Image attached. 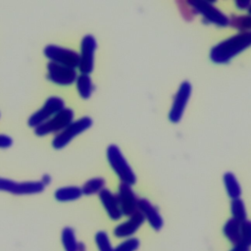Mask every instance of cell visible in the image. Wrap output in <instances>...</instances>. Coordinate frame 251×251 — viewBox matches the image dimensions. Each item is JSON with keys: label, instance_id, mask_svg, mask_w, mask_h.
Listing matches in <instances>:
<instances>
[{"label": "cell", "instance_id": "1", "mask_svg": "<svg viewBox=\"0 0 251 251\" xmlns=\"http://www.w3.org/2000/svg\"><path fill=\"white\" fill-rule=\"evenodd\" d=\"M249 46L251 30L239 32L215 45L210 51V59L216 64H226Z\"/></svg>", "mask_w": 251, "mask_h": 251}, {"label": "cell", "instance_id": "2", "mask_svg": "<svg viewBox=\"0 0 251 251\" xmlns=\"http://www.w3.org/2000/svg\"><path fill=\"white\" fill-rule=\"evenodd\" d=\"M106 154L111 168L122 180V183L128 185L134 184L136 182L135 174L124 157L120 148L115 144H111L108 146Z\"/></svg>", "mask_w": 251, "mask_h": 251}, {"label": "cell", "instance_id": "3", "mask_svg": "<svg viewBox=\"0 0 251 251\" xmlns=\"http://www.w3.org/2000/svg\"><path fill=\"white\" fill-rule=\"evenodd\" d=\"M92 126V120L89 117H82L78 120L73 121L62 131L57 133L52 140V146L57 149L66 147L75 137L87 130Z\"/></svg>", "mask_w": 251, "mask_h": 251}, {"label": "cell", "instance_id": "4", "mask_svg": "<svg viewBox=\"0 0 251 251\" xmlns=\"http://www.w3.org/2000/svg\"><path fill=\"white\" fill-rule=\"evenodd\" d=\"M75 118V113L71 108H64L48 121L34 128L37 136H45L51 133H59L67 126H69Z\"/></svg>", "mask_w": 251, "mask_h": 251}, {"label": "cell", "instance_id": "5", "mask_svg": "<svg viewBox=\"0 0 251 251\" xmlns=\"http://www.w3.org/2000/svg\"><path fill=\"white\" fill-rule=\"evenodd\" d=\"M65 108V101L63 98L59 96H51L47 98L44 102L43 106L35 111L27 121V124L30 127H37L38 126L42 125L50 118L55 116L61 110Z\"/></svg>", "mask_w": 251, "mask_h": 251}, {"label": "cell", "instance_id": "6", "mask_svg": "<svg viewBox=\"0 0 251 251\" xmlns=\"http://www.w3.org/2000/svg\"><path fill=\"white\" fill-rule=\"evenodd\" d=\"M43 53L45 57L50 60V62L68 66L74 69L78 67L79 54L75 50L55 44H49L44 47Z\"/></svg>", "mask_w": 251, "mask_h": 251}, {"label": "cell", "instance_id": "7", "mask_svg": "<svg viewBox=\"0 0 251 251\" xmlns=\"http://www.w3.org/2000/svg\"><path fill=\"white\" fill-rule=\"evenodd\" d=\"M45 185L41 181L17 182L9 178L0 177V191L9 192L15 195L37 194L44 190Z\"/></svg>", "mask_w": 251, "mask_h": 251}, {"label": "cell", "instance_id": "8", "mask_svg": "<svg viewBox=\"0 0 251 251\" xmlns=\"http://www.w3.org/2000/svg\"><path fill=\"white\" fill-rule=\"evenodd\" d=\"M97 47L96 39L91 34H86L80 42L78 70L80 74L89 75L94 68V54Z\"/></svg>", "mask_w": 251, "mask_h": 251}, {"label": "cell", "instance_id": "9", "mask_svg": "<svg viewBox=\"0 0 251 251\" xmlns=\"http://www.w3.org/2000/svg\"><path fill=\"white\" fill-rule=\"evenodd\" d=\"M77 77L76 70L54 62L47 64V78L55 84L68 86L75 82Z\"/></svg>", "mask_w": 251, "mask_h": 251}, {"label": "cell", "instance_id": "10", "mask_svg": "<svg viewBox=\"0 0 251 251\" xmlns=\"http://www.w3.org/2000/svg\"><path fill=\"white\" fill-rule=\"evenodd\" d=\"M191 91H192V86L190 82L182 81L178 87V90L175 95L173 105L169 113V119L172 123L176 124L181 120L184 110L186 108V105L188 103V100L190 98Z\"/></svg>", "mask_w": 251, "mask_h": 251}, {"label": "cell", "instance_id": "11", "mask_svg": "<svg viewBox=\"0 0 251 251\" xmlns=\"http://www.w3.org/2000/svg\"><path fill=\"white\" fill-rule=\"evenodd\" d=\"M191 3L195 8L197 14L202 15L205 22L217 25L219 26L228 25L229 19L227 18V16H226L222 11H220L212 3L204 2V1L191 2Z\"/></svg>", "mask_w": 251, "mask_h": 251}, {"label": "cell", "instance_id": "12", "mask_svg": "<svg viewBox=\"0 0 251 251\" xmlns=\"http://www.w3.org/2000/svg\"><path fill=\"white\" fill-rule=\"evenodd\" d=\"M118 200L123 215L132 216L138 211L137 202L138 198L131 188V185L121 183L118 192Z\"/></svg>", "mask_w": 251, "mask_h": 251}, {"label": "cell", "instance_id": "13", "mask_svg": "<svg viewBox=\"0 0 251 251\" xmlns=\"http://www.w3.org/2000/svg\"><path fill=\"white\" fill-rule=\"evenodd\" d=\"M99 199L110 219L118 221L124 216L120 207L118 196L113 194L109 189L104 188L102 191H100Z\"/></svg>", "mask_w": 251, "mask_h": 251}, {"label": "cell", "instance_id": "14", "mask_svg": "<svg viewBox=\"0 0 251 251\" xmlns=\"http://www.w3.org/2000/svg\"><path fill=\"white\" fill-rule=\"evenodd\" d=\"M138 211L143 215L144 219H146L151 226L156 229L160 230L163 226V219L159 214L157 208L151 204V202L145 198H139L137 202Z\"/></svg>", "mask_w": 251, "mask_h": 251}, {"label": "cell", "instance_id": "15", "mask_svg": "<svg viewBox=\"0 0 251 251\" xmlns=\"http://www.w3.org/2000/svg\"><path fill=\"white\" fill-rule=\"evenodd\" d=\"M145 219L143 215L137 211L135 214L130 216V218L117 226L114 229V234L117 237H128L135 233L137 229L143 225Z\"/></svg>", "mask_w": 251, "mask_h": 251}, {"label": "cell", "instance_id": "16", "mask_svg": "<svg viewBox=\"0 0 251 251\" xmlns=\"http://www.w3.org/2000/svg\"><path fill=\"white\" fill-rule=\"evenodd\" d=\"M82 195L81 188L78 186H64L58 188L55 193V199L59 202H69L80 198Z\"/></svg>", "mask_w": 251, "mask_h": 251}, {"label": "cell", "instance_id": "17", "mask_svg": "<svg viewBox=\"0 0 251 251\" xmlns=\"http://www.w3.org/2000/svg\"><path fill=\"white\" fill-rule=\"evenodd\" d=\"M75 84L77 92L82 99H88L91 96L93 91V83L89 75L80 74L77 75Z\"/></svg>", "mask_w": 251, "mask_h": 251}, {"label": "cell", "instance_id": "18", "mask_svg": "<svg viewBox=\"0 0 251 251\" xmlns=\"http://www.w3.org/2000/svg\"><path fill=\"white\" fill-rule=\"evenodd\" d=\"M224 183L227 192V195L233 200L237 199L241 195V187L237 181V178L232 173H226L224 175Z\"/></svg>", "mask_w": 251, "mask_h": 251}, {"label": "cell", "instance_id": "19", "mask_svg": "<svg viewBox=\"0 0 251 251\" xmlns=\"http://www.w3.org/2000/svg\"><path fill=\"white\" fill-rule=\"evenodd\" d=\"M240 224L234 219H229L223 228L226 238L234 245L240 243Z\"/></svg>", "mask_w": 251, "mask_h": 251}, {"label": "cell", "instance_id": "20", "mask_svg": "<svg viewBox=\"0 0 251 251\" xmlns=\"http://www.w3.org/2000/svg\"><path fill=\"white\" fill-rule=\"evenodd\" d=\"M106 181L103 177H93L88 179L81 188L82 194L84 195H92L95 193H99L105 188Z\"/></svg>", "mask_w": 251, "mask_h": 251}, {"label": "cell", "instance_id": "21", "mask_svg": "<svg viewBox=\"0 0 251 251\" xmlns=\"http://www.w3.org/2000/svg\"><path fill=\"white\" fill-rule=\"evenodd\" d=\"M61 240L65 251H77V241L72 227L67 226L62 230Z\"/></svg>", "mask_w": 251, "mask_h": 251}, {"label": "cell", "instance_id": "22", "mask_svg": "<svg viewBox=\"0 0 251 251\" xmlns=\"http://www.w3.org/2000/svg\"><path fill=\"white\" fill-rule=\"evenodd\" d=\"M230 26L239 30L240 32L251 30V16L250 15H234L229 19Z\"/></svg>", "mask_w": 251, "mask_h": 251}, {"label": "cell", "instance_id": "23", "mask_svg": "<svg viewBox=\"0 0 251 251\" xmlns=\"http://www.w3.org/2000/svg\"><path fill=\"white\" fill-rule=\"evenodd\" d=\"M230 211H231L232 219H234L235 221H237L239 223L246 221L247 213H246L245 205H244V202L240 198L233 199L231 201Z\"/></svg>", "mask_w": 251, "mask_h": 251}, {"label": "cell", "instance_id": "24", "mask_svg": "<svg viewBox=\"0 0 251 251\" xmlns=\"http://www.w3.org/2000/svg\"><path fill=\"white\" fill-rule=\"evenodd\" d=\"M95 242L99 251H113L111 241L108 234L105 231H98L95 234Z\"/></svg>", "mask_w": 251, "mask_h": 251}, {"label": "cell", "instance_id": "25", "mask_svg": "<svg viewBox=\"0 0 251 251\" xmlns=\"http://www.w3.org/2000/svg\"><path fill=\"white\" fill-rule=\"evenodd\" d=\"M177 6H178V9L182 15V17L187 20V21H190L192 20L196 15H197V12L195 10V8L193 7L192 3L191 2H185V1H178L176 2Z\"/></svg>", "mask_w": 251, "mask_h": 251}, {"label": "cell", "instance_id": "26", "mask_svg": "<svg viewBox=\"0 0 251 251\" xmlns=\"http://www.w3.org/2000/svg\"><path fill=\"white\" fill-rule=\"evenodd\" d=\"M240 243L251 246V221H244L240 224Z\"/></svg>", "mask_w": 251, "mask_h": 251}, {"label": "cell", "instance_id": "27", "mask_svg": "<svg viewBox=\"0 0 251 251\" xmlns=\"http://www.w3.org/2000/svg\"><path fill=\"white\" fill-rule=\"evenodd\" d=\"M139 247V240L135 237H130L122 242L113 251H135Z\"/></svg>", "mask_w": 251, "mask_h": 251}, {"label": "cell", "instance_id": "28", "mask_svg": "<svg viewBox=\"0 0 251 251\" xmlns=\"http://www.w3.org/2000/svg\"><path fill=\"white\" fill-rule=\"evenodd\" d=\"M13 144V139L6 135V134H0V148H9Z\"/></svg>", "mask_w": 251, "mask_h": 251}, {"label": "cell", "instance_id": "29", "mask_svg": "<svg viewBox=\"0 0 251 251\" xmlns=\"http://www.w3.org/2000/svg\"><path fill=\"white\" fill-rule=\"evenodd\" d=\"M235 6L240 9V10H245V9H248L250 4H251V1L250 0H236L234 2Z\"/></svg>", "mask_w": 251, "mask_h": 251}, {"label": "cell", "instance_id": "30", "mask_svg": "<svg viewBox=\"0 0 251 251\" xmlns=\"http://www.w3.org/2000/svg\"><path fill=\"white\" fill-rule=\"evenodd\" d=\"M230 251H250V247L242 243H238V244H235Z\"/></svg>", "mask_w": 251, "mask_h": 251}, {"label": "cell", "instance_id": "31", "mask_svg": "<svg viewBox=\"0 0 251 251\" xmlns=\"http://www.w3.org/2000/svg\"><path fill=\"white\" fill-rule=\"evenodd\" d=\"M77 251H85V246L82 242H77Z\"/></svg>", "mask_w": 251, "mask_h": 251}, {"label": "cell", "instance_id": "32", "mask_svg": "<svg viewBox=\"0 0 251 251\" xmlns=\"http://www.w3.org/2000/svg\"><path fill=\"white\" fill-rule=\"evenodd\" d=\"M248 13H249V15L251 16V4H250V6H249V8H248Z\"/></svg>", "mask_w": 251, "mask_h": 251}]
</instances>
